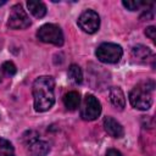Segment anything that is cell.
<instances>
[{
    "label": "cell",
    "mask_w": 156,
    "mask_h": 156,
    "mask_svg": "<svg viewBox=\"0 0 156 156\" xmlns=\"http://www.w3.org/2000/svg\"><path fill=\"white\" fill-rule=\"evenodd\" d=\"M55 80L50 76H43L34 80L33 83V100L34 108L38 112H45L52 107L55 104Z\"/></svg>",
    "instance_id": "6da1fadb"
},
{
    "label": "cell",
    "mask_w": 156,
    "mask_h": 156,
    "mask_svg": "<svg viewBox=\"0 0 156 156\" xmlns=\"http://www.w3.org/2000/svg\"><path fill=\"white\" fill-rule=\"evenodd\" d=\"M95 55L104 63H117L122 58L123 49L115 43H102L98 46Z\"/></svg>",
    "instance_id": "3957f363"
},
{
    "label": "cell",
    "mask_w": 156,
    "mask_h": 156,
    "mask_svg": "<svg viewBox=\"0 0 156 156\" xmlns=\"http://www.w3.org/2000/svg\"><path fill=\"white\" fill-rule=\"evenodd\" d=\"M152 56V51L145 45H135L132 49V57L140 62H146Z\"/></svg>",
    "instance_id": "8fae6325"
},
{
    "label": "cell",
    "mask_w": 156,
    "mask_h": 156,
    "mask_svg": "<svg viewBox=\"0 0 156 156\" xmlns=\"http://www.w3.org/2000/svg\"><path fill=\"white\" fill-rule=\"evenodd\" d=\"M30 23L32 22L21 4H16L11 7L7 27H10L11 29H26L30 26Z\"/></svg>",
    "instance_id": "5b68a950"
},
{
    "label": "cell",
    "mask_w": 156,
    "mask_h": 156,
    "mask_svg": "<svg viewBox=\"0 0 156 156\" xmlns=\"http://www.w3.org/2000/svg\"><path fill=\"white\" fill-rule=\"evenodd\" d=\"M28 146V151L30 156H46L50 151V145L49 143L37 139L33 143H30Z\"/></svg>",
    "instance_id": "30bf717a"
},
{
    "label": "cell",
    "mask_w": 156,
    "mask_h": 156,
    "mask_svg": "<svg viewBox=\"0 0 156 156\" xmlns=\"http://www.w3.org/2000/svg\"><path fill=\"white\" fill-rule=\"evenodd\" d=\"M77 23L83 32H85L88 34H93V33L98 32V29L100 27V17H99L98 12H95L94 10H85L78 17Z\"/></svg>",
    "instance_id": "52a82bcc"
},
{
    "label": "cell",
    "mask_w": 156,
    "mask_h": 156,
    "mask_svg": "<svg viewBox=\"0 0 156 156\" xmlns=\"http://www.w3.org/2000/svg\"><path fill=\"white\" fill-rule=\"evenodd\" d=\"M104 129L106 130V133L112 136V138H116V139H119L124 135V129L122 127V124L116 121L113 117H105L104 118Z\"/></svg>",
    "instance_id": "ba28073f"
},
{
    "label": "cell",
    "mask_w": 156,
    "mask_h": 156,
    "mask_svg": "<svg viewBox=\"0 0 156 156\" xmlns=\"http://www.w3.org/2000/svg\"><path fill=\"white\" fill-rule=\"evenodd\" d=\"M106 156H122V154L116 149H108L106 152Z\"/></svg>",
    "instance_id": "d6986e66"
},
{
    "label": "cell",
    "mask_w": 156,
    "mask_h": 156,
    "mask_svg": "<svg viewBox=\"0 0 156 156\" xmlns=\"http://www.w3.org/2000/svg\"><path fill=\"white\" fill-rule=\"evenodd\" d=\"M79 104H80V96H79V93L78 91H68L63 96V105L67 110L69 111H74L77 107H79Z\"/></svg>",
    "instance_id": "7c38bea8"
},
{
    "label": "cell",
    "mask_w": 156,
    "mask_h": 156,
    "mask_svg": "<svg viewBox=\"0 0 156 156\" xmlns=\"http://www.w3.org/2000/svg\"><path fill=\"white\" fill-rule=\"evenodd\" d=\"M0 82H1V76H0Z\"/></svg>",
    "instance_id": "44dd1931"
},
{
    "label": "cell",
    "mask_w": 156,
    "mask_h": 156,
    "mask_svg": "<svg viewBox=\"0 0 156 156\" xmlns=\"http://www.w3.org/2000/svg\"><path fill=\"white\" fill-rule=\"evenodd\" d=\"M67 76H68V79L74 84H80L83 80V72H82L80 67L78 65H74V63L69 66Z\"/></svg>",
    "instance_id": "5bb4252c"
},
{
    "label": "cell",
    "mask_w": 156,
    "mask_h": 156,
    "mask_svg": "<svg viewBox=\"0 0 156 156\" xmlns=\"http://www.w3.org/2000/svg\"><path fill=\"white\" fill-rule=\"evenodd\" d=\"M1 69H2L4 73L7 74V76H13V74H16V72H17V68H16L15 63L11 62V61L4 62L2 66H1Z\"/></svg>",
    "instance_id": "2e32d148"
},
{
    "label": "cell",
    "mask_w": 156,
    "mask_h": 156,
    "mask_svg": "<svg viewBox=\"0 0 156 156\" xmlns=\"http://www.w3.org/2000/svg\"><path fill=\"white\" fill-rule=\"evenodd\" d=\"M4 4H6V1H5V0H4V1H0V6H1V5H4Z\"/></svg>",
    "instance_id": "ffe728a7"
},
{
    "label": "cell",
    "mask_w": 156,
    "mask_h": 156,
    "mask_svg": "<svg viewBox=\"0 0 156 156\" xmlns=\"http://www.w3.org/2000/svg\"><path fill=\"white\" fill-rule=\"evenodd\" d=\"M0 156H15L13 145L4 138H0Z\"/></svg>",
    "instance_id": "9a60e30c"
},
{
    "label": "cell",
    "mask_w": 156,
    "mask_h": 156,
    "mask_svg": "<svg viewBox=\"0 0 156 156\" xmlns=\"http://www.w3.org/2000/svg\"><path fill=\"white\" fill-rule=\"evenodd\" d=\"M122 5H123L127 10H129V11H136V10H139L143 5H145V2H141V1H126V0H123V1H122Z\"/></svg>",
    "instance_id": "e0dca14e"
},
{
    "label": "cell",
    "mask_w": 156,
    "mask_h": 156,
    "mask_svg": "<svg viewBox=\"0 0 156 156\" xmlns=\"http://www.w3.org/2000/svg\"><path fill=\"white\" fill-rule=\"evenodd\" d=\"M37 37L40 41L48 43V44H54L56 46H61L63 44V33H62L61 28L54 23L43 24L38 29Z\"/></svg>",
    "instance_id": "277c9868"
},
{
    "label": "cell",
    "mask_w": 156,
    "mask_h": 156,
    "mask_svg": "<svg viewBox=\"0 0 156 156\" xmlns=\"http://www.w3.org/2000/svg\"><path fill=\"white\" fill-rule=\"evenodd\" d=\"M154 91H155L154 80H146L136 84L129 93L130 105L136 110H141V111L149 110L154 101Z\"/></svg>",
    "instance_id": "7a4b0ae2"
},
{
    "label": "cell",
    "mask_w": 156,
    "mask_h": 156,
    "mask_svg": "<svg viewBox=\"0 0 156 156\" xmlns=\"http://www.w3.org/2000/svg\"><path fill=\"white\" fill-rule=\"evenodd\" d=\"M101 113L100 101L91 94H87L80 105V117L84 121H94Z\"/></svg>",
    "instance_id": "8992f818"
},
{
    "label": "cell",
    "mask_w": 156,
    "mask_h": 156,
    "mask_svg": "<svg viewBox=\"0 0 156 156\" xmlns=\"http://www.w3.org/2000/svg\"><path fill=\"white\" fill-rule=\"evenodd\" d=\"M27 6H28V10L30 11V13L37 18H41L46 13V6L41 1L29 0V1H27Z\"/></svg>",
    "instance_id": "4fadbf2b"
},
{
    "label": "cell",
    "mask_w": 156,
    "mask_h": 156,
    "mask_svg": "<svg viewBox=\"0 0 156 156\" xmlns=\"http://www.w3.org/2000/svg\"><path fill=\"white\" fill-rule=\"evenodd\" d=\"M108 98L111 104L119 111H122L126 107V96L119 87H112L108 91Z\"/></svg>",
    "instance_id": "9c48e42d"
},
{
    "label": "cell",
    "mask_w": 156,
    "mask_h": 156,
    "mask_svg": "<svg viewBox=\"0 0 156 156\" xmlns=\"http://www.w3.org/2000/svg\"><path fill=\"white\" fill-rule=\"evenodd\" d=\"M145 34H146L147 38H150L152 41H155V39H156V28H155L154 26L147 27V28L145 29Z\"/></svg>",
    "instance_id": "ac0fdd59"
}]
</instances>
